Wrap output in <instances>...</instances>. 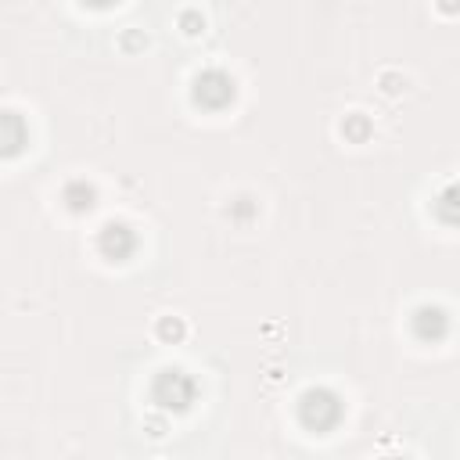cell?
Masks as SVG:
<instances>
[{
  "instance_id": "5",
  "label": "cell",
  "mask_w": 460,
  "mask_h": 460,
  "mask_svg": "<svg viewBox=\"0 0 460 460\" xmlns=\"http://www.w3.org/2000/svg\"><path fill=\"white\" fill-rule=\"evenodd\" d=\"M101 248H104L108 259H126V255L137 248V237H133V230L122 226V223H108V226L101 230Z\"/></svg>"
},
{
  "instance_id": "3",
  "label": "cell",
  "mask_w": 460,
  "mask_h": 460,
  "mask_svg": "<svg viewBox=\"0 0 460 460\" xmlns=\"http://www.w3.org/2000/svg\"><path fill=\"white\" fill-rule=\"evenodd\" d=\"M194 101L205 108H223L234 101V79L223 68H205L194 79Z\"/></svg>"
},
{
  "instance_id": "4",
  "label": "cell",
  "mask_w": 460,
  "mask_h": 460,
  "mask_svg": "<svg viewBox=\"0 0 460 460\" xmlns=\"http://www.w3.org/2000/svg\"><path fill=\"white\" fill-rule=\"evenodd\" d=\"M29 140L25 119L18 111H0V155H18Z\"/></svg>"
},
{
  "instance_id": "7",
  "label": "cell",
  "mask_w": 460,
  "mask_h": 460,
  "mask_svg": "<svg viewBox=\"0 0 460 460\" xmlns=\"http://www.w3.org/2000/svg\"><path fill=\"white\" fill-rule=\"evenodd\" d=\"M68 198H72V208H90L93 201V190L90 187H68Z\"/></svg>"
},
{
  "instance_id": "2",
  "label": "cell",
  "mask_w": 460,
  "mask_h": 460,
  "mask_svg": "<svg viewBox=\"0 0 460 460\" xmlns=\"http://www.w3.org/2000/svg\"><path fill=\"white\" fill-rule=\"evenodd\" d=\"M194 381L183 370H162L155 377V402H162L165 410H187L194 402Z\"/></svg>"
},
{
  "instance_id": "6",
  "label": "cell",
  "mask_w": 460,
  "mask_h": 460,
  "mask_svg": "<svg viewBox=\"0 0 460 460\" xmlns=\"http://www.w3.org/2000/svg\"><path fill=\"white\" fill-rule=\"evenodd\" d=\"M413 323H417V334H420V338H438V334L446 331V313H442V309L424 305V309H417Z\"/></svg>"
},
{
  "instance_id": "8",
  "label": "cell",
  "mask_w": 460,
  "mask_h": 460,
  "mask_svg": "<svg viewBox=\"0 0 460 460\" xmlns=\"http://www.w3.org/2000/svg\"><path fill=\"white\" fill-rule=\"evenodd\" d=\"M395 460H402V456H395Z\"/></svg>"
},
{
  "instance_id": "1",
  "label": "cell",
  "mask_w": 460,
  "mask_h": 460,
  "mask_svg": "<svg viewBox=\"0 0 460 460\" xmlns=\"http://www.w3.org/2000/svg\"><path fill=\"white\" fill-rule=\"evenodd\" d=\"M298 413H302V424L313 428V431H327L341 420V402L334 392L327 388H309L298 402Z\"/></svg>"
}]
</instances>
